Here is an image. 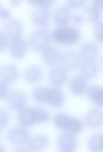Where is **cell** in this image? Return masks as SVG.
Wrapping results in <instances>:
<instances>
[{
  "label": "cell",
  "instance_id": "23",
  "mask_svg": "<svg viewBox=\"0 0 103 152\" xmlns=\"http://www.w3.org/2000/svg\"><path fill=\"white\" fill-rule=\"evenodd\" d=\"M51 92V88L41 86L37 88L33 93L34 98L37 101L48 102Z\"/></svg>",
  "mask_w": 103,
  "mask_h": 152
},
{
  "label": "cell",
  "instance_id": "9",
  "mask_svg": "<svg viewBox=\"0 0 103 152\" xmlns=\"http://www.w3.org/2000/svg\"><path fill=\"white\" fill-rule=\"evenodd\" d=\"M8 137L12 142L18 144H21L25 142L27 140L28 133L24 127L16 126L10 130Z\"/></svg>",
  "mask_w": 103,
  "mask_h": 152
},
{
  "label": "cell",
  "instance_id": "38",
  "mask_svg": "<svg viewBox=\"0 0 103 152\" xmlns=\"http://www.w3.org/2000/svg\"><path fill=\"white\" fill-rule=\"evenodd\" d=\"M65 152L62 151V152Z\"/></svg>",
  "mask_w": 103,
  "mask_h": 152
},
{
  "label": "cell",
  "instance_id": "37",
  "mask_svg": "<svg viewBox=\"0 0 103 152\" xmlns=\"http://www.w3.org/2000/svg\"><path fill=\"white\" fill-rule=\"evenodd\" d=\"M100 65L102 68L103 69V57L102 58L100 62Z\"/></svg>",
  "mask_w": 103,
  "mask_h": 152
},
{
  "label": "cell",
  "instance_id": "26",
  "mask_svg": "<svg viewBox=\"0 0 103 152\" xmlns=\"http://www.w3.org/2000/svg\"><path fill=\"white\" fill-rule=\"evenodd\" d=\"M32 108L36 123H45L48 121L49 115L46 109L40 107H36Z\"/></svg>",
  "mask_w": 103,
  "mask_h": 152
},
{
  "label": "cell",
  "instance_id": "15",
  "mask_svg": "<svg viewBox=\"0 0 103 152\" xmlns=\"http://www.w3.org/2000/svg\"><path fill=\"white\" fill-rule=\"evenodd\" d=\"M42 55L43 61L49 65L55 63L60 56L59 49L53 45H49L44 49Z\"/></svg>",
  "mask_w": 103,
  "mask_h": 152
},
{
  "label": "cell",
  "instance_id": "10",
  "mask_svg": "<svg viewBox=\"0 0 103 152\" xmlns=\"http://www.w3.org/2000/svg\"><path fill=\"white\" fill-rule=\"evenodd\" d=\"M9 44L10 52L14 57L20 58L25 54L26 46L23 39L19 37L14 38L10 41Z\"/></svg>",
  "mask_w": 103,
  "mask_h": 152
},
{
  "label": "cell",
  "instance_id": "24",
  "mask_svg": "<svg viewBox=\"0 0 103 152\" xmlns=\"http://www.w3.org/2000/svg\"><path fill=\"white\" fill-rule=\"evenodd\" d=\"M49 17L48 11L43 7L38 8L34 12L33 16L34 22L37 24L45 23Z\"/></svg>",
  "mask_w": 103,
  "mask_h": 152
},
{
  "label": "cell",
  "instance_id": "11",
  "mask_svg": "<svg viewBox=\"0 0 103 152\" xmlns=\"http://www.w3.org/2000/svg\"><path fill=\"white\" fill-rule=\"evenodd\" d=\"M70 87L72 93L77 95H81L86 92L88 87L86 79L82 76H75L71 80Z\"/></svg>",
  "mask_w": 103,
  "mask_h": 152
},
{
  "label": "cell",
  "instance_id": "36",
  "mask_svg": "<svg viewBox=\"0 0 103 152\" xmlns=\"http://www.w3.org/2000/svg\"><path fill=\"white\" fill-rule=\"evenodd\" d=\"M13 152H29L27 149L21 148H19L15 149Z\"/></svg>",
  "mask_w": 103,
  "mask_h": 152
},
{
  "label": "cell",
  "instance_id": "28",
  "mask_svg": "<svg viewBox=\"0 0 103 152\" xmlns=\"http://www.w3.org/2000/svg\"><path fill=\"white\" fill-rule=\"evenodd\" d=\"M85 12L88 19L91 22L97 21L100 18L101 15L100 10L92 5L86 8Z\"/></svg>",
  "mask_w": 103,
  "mask_h": 152
},
{
  "label": "cell",
  "instance_id": "34",
  "mask_svg": "<svg viewBox=\"0 0 103 152\" xmlns=\"http://www.w3.org/2000/svg\"><path fill=\"white\" fill-rule=\"evenodd\" d=\"M8 39L5 34L0 35V50H3L7 44L9 43Z\"/></svg>",
  "mask_w": 103,
  "mask_h": 152
},
{
  "label": "cell",
  "instance_id": "35",
  "mask_svg": "<svg viewBox=\"0 0 103 152\" xmlns=\"http://www.w3.org/2000/svg\"><path fill=\"white\" fill-rule=\"evenodd\" d=\"M92 5L100 10L103 9V0H94L92 1Z\"/></svg>",
  "mask_w": 103,
  "mask_h": 152
},
{
  "label": "cell",
  "instance_id": "2",
  "mask_svg": "<svg viewBox=\"0 0 103 152\" xmlns=\"http://www.w3.org/2000/svg\"><path fill=\"white\" fill-rule=\"evenodd\" d=\"M81 59L79 54L72 51L63 53L59 58L61 66L66 69L72 70L76 69L80 65Z\"/></svg>",
  "mask_w": 103,
  "mask_h": 152
},
{
  "label": "cell",
  "instance_id": "16",
  "mask_svg": "<svg viewBox=\"0 0 103 152\" xmlns=\"http://www.w3.org/2000/svg\"><path fill=\"white\" fill-rule=\"evenodd\" d=\"M18 72L16 68L11 65L4 66L1 69V82L6 84L14 82L17 78Z\"/></svg>",
  "mask_w": 103,
  "mask_h": 152
},
{
  "label": "cell",
  "instance_id": "8",
  "mask_svg": "<svg viewBox=\"0 0 103 152\" xmlns=\"http://www.w3.org/2000/svg\"><path fill=\"white\" fill-rule=\"evenodd\" d=\"M85 121L89 126L93 128H99L103 125V113L98 108L92 109L86 115Z\"/></svg>",
  "mask_w": 103,
  "mask_h": 152
},
{
  "label": "cell",
  "instance_id": "20",
  "mask_svg": "<svg viewBox=\"0 0 103 152\" xmlns=\"http://www.w3.org/2000/svg\"><path fill=\"white\" fill-rule=\"evenodd\" d=\"M88 145L91 152H103V134H96L93 135Z\"/></svg>",
  "mask_w": 103,
  "mask_h": 152
},
{
  "label": "cell",
  "instance_id": "5",
  "mask_svg": "<svg viewBox=\"0 0 103 152\" xmlns=\"http://www.w3.org/2000/svg\"><path fill=\"white\" fill-rule=\"evenodd\" d=\"M7 101L10 108L13 110H21L24 107L26 97L24 93L19 91H14L8 96Z\"/></svg>",
  "mask_w": 103,
  "mask_h": 152
},
{
  "label": "cell",
  "instance_id": "12",
  "mask_svg": "<svg viewBox=\"0 0 103 152\" xmlns=\"http://www.w3.org/2000/svg\"><path fill=\"white\" fill-rule=\"evenodd\" d=\"M86 92L88 97L94 104L99 107H103V87L92 85L88 87Z\"/></svg>",
  "mask_w": 103,
  "mask_h": 152
},
{
  "label": "cell",
  "instance_id": "33",
  "mask_svg": "<svg viewBox=\"0 0 103 152\" xmlns=\"http://www.w3.org/2000/svg\"><path fill=\"white\" fill-rule=\"evenodd\" d=\"M0 123L1 126H4L8 123L9 117L8 114L5 111H0Z\"/></svg>",
  "mask_w": 103,
  "mask_h": 152
},
{
  "label": "cell",
  "instance_id": "25",
  "mask_svg": "<svg viewBox=\"0 0 103 152\" xmlns=\"http://www.w3.org/2000/svg\"><path fill=\"white\" fill-rule=\"evenodd\" d=\"M42 76V70L39 67L36 66H32L29 68L25 75L26 79L31 82H35L38 81Z\"/></svg>",
  "mask_w": 103,
  "mask_h": 152
},
{
  "label": "cell",
  "instance_id": "21",
  "mask_svg": "<svg viewBox=\"0 0 103 152\" xmlns=\"http://www.w3.org/2000/svg\"><path fill=\"white\" fill-rule=\"evenodd\" d=\"M71 118L66 113H58L54 116V122L57 128L62 130H66Z\"/></svg>",
  "mask_w": 103,
  "mask_h": 152
},
{
  "label": "cell",
  "instance_id": "31",
  "mask_svg": "<svg viewBox=\"0 0 103 152\" xmlns=\"http://www.w3.org/2000/svg\"><path fill=\"white\" fill-rule=\"evenodd\" d=\"M31 3L36 5L41 6L42 7H48L51 6L54 1L52 0H30Z\"/></svg>",
  "mask_w": 103,
  "mask_h": 152
},
{
  "label": "cell",
  "instance_id": "19",
  "mask_svg": "<svg viewBox=\"0 0 103 152\" xmlns=\"http://www.w3.org/2000/svg\"><path fill=\"white\" fill-rule=\"evenodd\" d=\"M70 13L66 7L62 6L57 8L53 15V19L57 24L64 25L69 20Z\"/></svg>",
  "mask_w": 103,
  "mask_h": 152
},
{
  "label": "cell",
  "instance_id": "18",
  "mask_svg": "<svg viewBox=\"0 0 103 152\" xmlns=\"http://www.w3.org/2000/svg\"><path fill=\"white\" fill-rule=\"evenodd\" d=\"M97 68L94 61H85L81 65V75L87 79L94 77L97 72Z\"/></svg>",
  "mask_w": 103,
  "mask_h": 152
},
{
  "label": "cell",
  "instance_id": "1",
  "mask_svg": "<svg viewBox=\"0 0 103 152\" xmlns=\"http://www.w3.org/2000/svg\"><path fill=\"white\" fill-rule=\"evenodd\" d=\"M80 33L75 27L67 25H62L53 31L52 37L57 42L65 44H72L79 39Z\"/></svg>",
  "mask_w": 103,
  "mask_h": 152
},
{
  "label": "cell",
  "instance_id": "14",
  "mask_svg": "<svg viewBox=\"0 0 103 152\" xmlns=\"http://www.w3.org/2000/svg\"><path fill=\"white\" fill-rule=\"evenodd\" d=\"M18 119L24 127L30 126L35 123L32 107H24L20 110Z\"/></svg>",
  "mask_w": 103,
  "mask_h": 152
},
{
  "label": "cell",
  "instance_id": "6",
  "mask_svg": "<svg viewBox=\"0 0 103 152\" xmlns=\"http://www.w3.org/2000/svg\"><path fill=\"white\" fill-rule=\"evenodd\" d=\"M82 59L85 61H94L98 58L99 52L98 47L94 44L88 42L81 48L79 54Z\"/></svg>",
  "mask_w": 103,
  "mask_h": 152
},
{
  "label": "cell",
  "instance_id": "30",
  "mask_svg": "<svg viewBox=\"0 0 103 152\" xmlns=\"http://www.w3.org/2000/svg\"><path fill=\"white\" fill-rule=\"evenodd\" d=\"M85 0H69L67 1V4L70 7L73 9L78 8L82 6L86 3Z\"/></svg>",
  "mask_w": 103,
  "mask_h": 152
},
{
  "label": "cell",
  "instance_id": "27",
  "mask_svg": "<svg viewBox=\"0 0 103 152\" xmlns=\"http://www.w3.org/2000/svg\"><path fill=\"white\" fill-rule=\"evenodd\" d=\"M83 124L81 120L79 118H71L66 130L73 134L79 133L82 131Z\"/></svg>",
  "mask_w": 103,
  "mask_h": 152
},
{
  "label": "cell",
  "instance_id": "22",
  "mask_svg": "<svg viewBox=\"0 0 103 152\" xmlns=\"http://www.w3.org/2000/svg\"><path fill=\"white\" fill-rule=\"evenodd\" d=\"M47 137L44 135H39L31 139L29 143L30 148L35 151H39L44 148L48 143Z\"/></svg>",
  "mask_w": 103,
  "mask_h": 152
},
{
  "label": "cell",
  "instance_id": "29",
  "mask_svg": "<svg viewBox=\"0 0 103 152\" xmlns=\"http://www.w3.org/2000/svg\"><path fill=\"white\" fill-rule=\"evenodd\" d=\"M95 34L98 41L103 42V22L97 25L95 29Z\"/></svg>",
  "mask_w": 103,
  "mask_h": 152
},
{
  "label": "cell",
  "instance_id": "17",
  "mask_svg": "<svg viewBox=\"0 0 103 152\" xmlns=\"http://www.w3.org/2000/svg\"><path fill=\"white\" fill-rule=\"evenodd\" d=\"M64 96L62 91L56 87L51 88V92L48 103L53 107L59 108L63 104Z\"/></svg>",
  "mask_w": 103,
  "mask_h": 152
},
{
  "label": "cell",
  "instance_id": "7",
  "mask_svg": "<svg viewBox=\"0 0 103 152\" xmlns=\"http://www.w3.org/2000/svg\"><path fill=\"white\" fill-rule=\"evenodd\" d=\"M49 78L50 82L54 85L64 84L67 79L66 69L61 66H54L49 71Z\"/></svg>",
  "mask_w": 103,
  "mask_h": 152
},
{
  "label": "cell",
  "instance_id": "3",
  "mask_svg": "<svg viewBox=\"0 0 103 152\" xmlns=\"http://www.w3.org/2000/svg\"><path fill=\"white\" fill-rule=\"evenodd\" d=\"M50 42V37L47 33L43 30H38L31 36L29 43L34 49L43 50L49 45Z\"/></svg>",
  "mask_w": 103,
  "mask_h": 152
},
{
  "label": "cell",
  "instance_id": "13",
  "mask_svg": "<svg viewBox=\"0 0 103 152\" xmlns=\"http://www.w3.org/2000/svg\"><path fill=\"white\" fill-rule=\"evenodd\" d=\"M22 29V24L19 21L16 19L11 20L6 23L5 34L8 39L10 38L11 40L19 37Z\"/></svg>",
  "mask_w": 103,
  "mask_h": 152
},
{
  "label": "cell",
  "instance_id": "4",
  "mask_svg": "<svg viewBox=\"0 0 103 152\" xmlns=\"http://www.w3.org/2000/svg\"><path fill=\"white\" fill-rule=\"evenodd\" d=\"M58 145L62 151L72 152L77 146V140L73 134L68 132L61 134L57 139Z\"/></svg>",
  "mask_w": 103,
  "mask_h": 152
},
{
  "label": "cell",
  "instance_id": "32",
  "mask_svg": "<svg viewBox=\"0 0 103 152\" xmlns=\"http://www.w3.org/2000/svg\"><path fill=\"white\" fill-rule=\"evenodd\" d=\"M8 89L6 84L1 82L0 85V98L4 99L9 94Z\"/></svg>",
  "mask_w": 103,
  "mask_h": 152
}]
</instances>
